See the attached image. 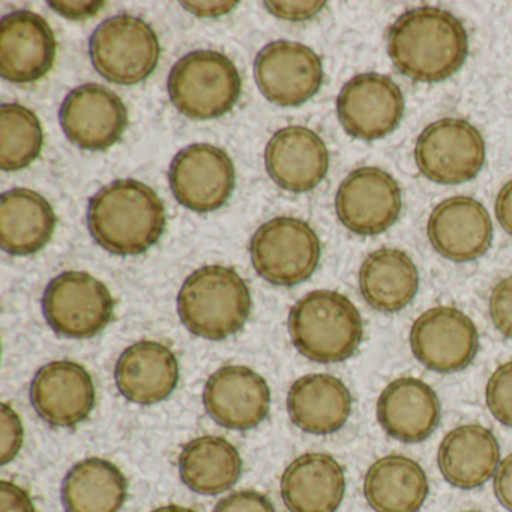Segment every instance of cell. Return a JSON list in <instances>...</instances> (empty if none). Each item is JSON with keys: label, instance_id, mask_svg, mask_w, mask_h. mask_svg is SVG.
Here are the masks:
<instances>
[{"label": "cell", "instance_id": "cell-12", "mask_svg": "<svg viewBox=\"0 0 512 512\" xmlns=\"http://www.w3.org/2000/svg\"><path fill=\"white\" fill-rule=\"evenodd\" d=\"M337 113L349 136L365 142L383 139L403 119V92L382 74H359L341 89Z\"/></svg>", "mask_w": 512, "mask_h": 512}, {"label": "cell", "instance_id": "cell-36", "mask_svg": "<svg viewBox=\"0 0 512 512\" xmlns=\"http://www.w3.org/2000/svg\"><path fill=\"white\" fill-rule=\"evenodd\" d=\"M325 5V2H265L269 13L289 22H305L313 19Z\"/></svg>", "mask_w": 512, "mask_h": 512}, {"label": "cell", "instance_id": "cell-42", "mask_svg": "<svg viewBox=\"0 0 512 512\" xmlns=\"http://www.w3.org/2000/svg\"><path fill=\"white\" fill-rule=\"evenodd\" d=\"M151 512H196L193 509L185 508V506L181 505H166L160 506V508L154 509Z\"/></svg>", "mask_w": 512, "mask_h": 512}, {"label": "cell", "instance_id": "cell-34", "mask_svg": "<svg viewBox=\"0 0 512 512\" xmlns=\"http://www.w3.org/2000/svg\"><path fill=\"white\" fill-rule=\"evenodd\" d=\"M491 322L503 337L512 340V275L494 286L490 296Z\"/></svg>", "mask_w": 512, "mask_h": 512}, {"label": "cell", "instance_id": "cell-24", "mask_svg": "<svg viewBox=\"0 0 512 512\" xmlns=\"http://www.w3.org/2000/svg\"><path fill=\"white\" fill-rule=\"evenodd\" d=\"M353 398L343 380L307 374L290 386L287 412L296 427L314 436L337 433L349 421Z\"/></svg>", "mask_w": 512, "mask_h": 512}, {"label": "cell", "instance_id": "cell-32", "mask_svg": "<svg viewBox=\"0 0 512 512\" xmlns=\"http://www.w3.org/2000/svg\"><path fill=\"white\" fill-rule=\"evenodd\" d=\"M485 403L500 424L512 428V361L499 365L485 386Z\"/></svg>", "mask_w": 512, "mask_h": 512}, {"label": "cell", "instance_id": "cell-25", "mask_svg": "<svg viewBox=\"0 0 512 512\" xmlns=\"http://www.w3.org/2000/svg\"><path fill=\"white\" fill-rule=\"evenodd\" d=\"M437 464L452 487L460 490L482 487L499 467V442L493 431L482 425H460L443 437Z\"/></svg>", "mask_w": 512, "mask_h": 512}, {"label": "cell", "instance_id": "cell-33", "mask_svg": "<svg viewBox=\"0 0 512 512\" xmlns=\"http://www.w3.org/2000/svg\"><path fill=\"white\" fill-rule=\"evenodd\" d=\"M25 437L22 419L19 413L10 406L2 403L0 406V464L7 466L19 455Z\"/></svg>", "mask_w": 512, "mask_h": 512}, {"label": "cell", "instance_id": "cell-31", "mask_svg": "<svg viewBox=\"0 0 512 512\" xmlns=\"http://www.w3.org/2000/svg\"><path fill=\"white\" fill-rule=\"evenodd\" d=\"M40 119L20 104H4L0 109V167L17 172L34 163L43 149Z\"/></svg>", "mask_w": 512, "mask_h": 512}, {"label": "cell", "instance_id": "cell-10", "mask_svg": "<svg viewBox=\"0 0 512 512\" xmlns=\"http://www.w3.org/2000/svg\"><path fill=\"white\" fill-rule=\"evenodd\" d=\"M409 341L413 356L439 374L469 367L479 349L475 323L454 307H434L422 313L410 329Z\"/></svg>", "mask_w": 512, "mask_h": 512}, {"label": "cell", "instance_id": "cell-3", "mask_svg": "<svg viewBox=\"0 0 512 512\" xmlns=\"http://www.w3.org/2000/svg\"><path fill=\"white\" fill-rule=\"evenodd\" d=\"M289 334L305 358L317 364H338L352 358L361 346L364 322L347 296L314 290L290 310Z\"/></svg>", "mask_w": 512, "mask_h": 512}, {"label": "cell", "instance_id": "cell-17", "mask_svg": "<svg viewBox=\"0 0 512 512\" xmlns=\"http://www.w3.org/2000/svg\"><path fill=\"white\" fill-rule=\"evenodd\" d=\"M97 400L91 373L73 361H53L35 374L31 403L52 427H74L86 421Z\"/></svg>", "mask_w": 512, "mask_h": 512}, {"label": "cell", "instance_id": "cell-16", "mask_svg": "<svg viewBox=\"0 0 512 512\" xmlns=\"http://www.w3.org/2000/svg\"><path fill=\"white\" fill-rule=\"evenodd\" d=\"M203 406L221 427L251 430L268 416L271 389L253 368L224 365L206 382Z\"/></svg>", "mask_w": 512, "mask_h": 512}, {"label": "cell", "instance_id": "cell-2", "mask_svg": "<svg viewBox=\"0 0 512 512\" xmlns=\"http://www.w3.org/2000/svg\"><path fill=\"white\" fill-rule=\"evenodd\" d=\"M88 227L94 241L115 256H139L166 229V208L158 194L136 179H121L91 199Z\"/></svg>", "mask_w": 512, "mask_h": 512}, {"label": "cell", "instance_id": "cell-5", "mask_svg": "<svg viewBox=\"0 0 512 512\" xmlns=\"http://www.w3.org/2000/svg\"><path fill=\"white\" fill-rule=\"evenodd\" d=\"M170 100L190 119H215L229 113L241 97L235 64L212 50L188 53L176 62L167 82Z\"/></svg>", "mask_w": 512, "mask_h": 512}, {"label": "cell", "instance_id": "cell-30", "mask_svg": "<svg viewBox=\"0 0 512 512\" xmlns=\"http://www.w3.org/2000/svg\"><path fill=\"white\" fill-rule=\"evenodd\" d=\"M127 496L124 473L104 458L79 461L62 482V505L67 512H119Z\"/></svg>", "mask_w": 512, "mask_h": 512}, {"label": "cell", "instance_id": "cell-23", "mask_svg": "<svg viewBox=\"0 0 512 512\" xmlns=\"http://www.w3.org/2000/svg\"><path fill=\"white\" fill-rule=\"evenodd\" d=\"M344 494L343 466L323 452L295 458L281 476V497L290 512H335Z\"/></svg>", "mask_w": 512, "mask_h": 512}, {"label": "cell", "instance_id": "cell-11", "mask_svg": "<svg viewBox=\"0 0 512 512\" xmlns=\"http://www.w3.org/2000/svg\"><path fill=\"white\" fill-rule=\"evenodd\" d=\"M170 187L176 200L190 211H217L232 196L236 173L223 149L206 143L182 149L170 164Z\"/></svg>", "mask_w": 512, "mask_h": 512}, {"label": "cell", "instance_id": "cell-4", "mask_svg": "<svg viewBox=\"0 0 512 512\" xmlns=\"http://www.w3.org/2000/svg\"><path fill=\"white\" fill-rule=\"evenodd\" d=\"M251 307L250 287L227 266L197 269L184 281L178 295V313L185 328L211 341H223L241 331Z\"/></svg>", "mask_w": 512, "mask_h": 512}, {"label": "cell", "instance_id": "cell-43", "mask_svg": "<svg viewBox=\"0 0 512 512\" xmlns=\"http://www.w3.org/2000/svg\"><path fill=\"white\" fill-rule=\"evenodd\" d=\"M464 512H479V511H464Z\"/></svg>", "mask_w": 512, "mask_h": 512}, {"label": "cell", "instance_id": "cell-37", "mask_svg": "<svg viewBox=\"0 0 512 512\" xmlns=\"http://www.w3.org/2000/svg\"><path fill=\"white\" fill-rule=\"evenodd\" d=\"M0 512H37L28 491L10 481L0 482Z\"/></svg>", "mask_w": 512, "mask_h": 512}, {"label": "cell", "instance_id": "cell-29", "mask_svg": "<svg viewBox=\"0 0 512 512\" xmlns=\"http://www.w3.org/2000/svg\"><path fill=\"white\" fill-rule=\"evenodd\" d=\"M178 464L182 482L203 496L226 493L242 473L238 449L229 440L217 436L197 437L188 442L182 448Z\"/></svg>", "mask_w": 512, "mask_h": 512}, {"label": "cell", "instance_id": "cell-22", "mask_svg": "<svg viewBox=\"0 0 512 512\" xmlns=\"http://www.w3.org/2000/svg\"><path fill=\"white\" fill-rule=\"evenodd\" d=\"M377 421L392 439L403 443L424 442L439 427V397L421 379L400 377L380 394Z\"/></svg>", "mask_w": 512, "mask_h": 512}, {"label": "cell", "instance_id": "cell-8", "mask_svg": "<svg viewBox=\"0 0 512 512\" xmlns=\"http://www.w3.org/2000/svg\"><path fill=\"white\" fill-rule=\"evenodd\" d=\"M154 29L133 16H116L98 26L89 41L95 70L118 85H137L148 79L160 59Z\"/></svg>", "mask_w": 512, "mask_h": 512}, {"label": "cell", "instance_id": "cell-18", "mask_svg": "<svg viewBox=\"0 0 512 512\" xmlns=\"http://www.w3.org/2000/svg\"><path fill=\"white\" fill-rule=\"evenodd\" d=\"M56 38L49 23L32 13L8 14L0 25V76L11 83H34L52 70Z\"/></svg>", "mask_w": 512, "mask_h": 512}, {"label": "cell", "instance_id": "cell-35", "mask_svg": "<svg viewBox=\"0 0 512 512\" xmlns=\"http://www.w3.org/2000/svg\"><path fill=\"white\" fill-rule=\"evenodd\" d=\"M214 512H277L265 494L254 490L236 491L221 499Z\"/></svg>", "mask_w": 512, "mask_h": 512}, {"label": "cell", "instance_id": "cell-7", "mask_svg": "<svg viewBox=\"0 0 512 512\" xmlns=\"http://www.w3.org/2000/svg\"><path fill=\"white\" fill-rule=\"evenodd\" d=\"M43 313L56 334L86 340L112 322L115 301L103 281L88 272L68 271L47 286Z\"/></svg>", "mask_w": 512, "mask_h": 512}, {"label": "cell", "instance_id": "cell-6", "mask_svg": "<svg viewBox=\"0 0 512 512\" xmlns=\"http://www.w3.org/2000/svg\"><path fill=\"white\" fill-rule=\"evenodd\" d=\"M251 262L257 274L274 286L307 281L320 262L319 236L305 221L278 217L263 224L251 239Z\"/></svg>", "mask_w": 512, "mask_h": 512}, {"label": "cell", "instance_id": "cell-40", "mask_svg": "<svg viewBox=\"0 0 512 512\" xmlns=\"http://www.w3.org/2000/svg\"><path fill=\"white\" fill-rule=\"evenodd\" d=\"M494 209H496V217L500 226L508 235L512 236V179L506 182L497 194Z\"/></svg>", "mask_w": 512, "mask_h": 512}, {"label": "cell", "instance_id": "cell-19", "mask_svg": "<svg viewBox=\"0 0 512 512\" xmlns=\"http://www.w3.org/2000/svg\"><path fill=\"white\" fill-rule=\"evenodd\" d=\"M427 232L434 250L458 263L484 256L493 241L490 215L472 197H451L439 203L428 218Z\"/></svg>", "mask_w": 512, "mask_h": 512}, {"label": "cell", "instance_id": "cell-20", "mask_svg": "<svg viewBox=\"0 0 512 512\" xmlns=\"http://www.w3.org/2000/svg\"><path fill=\"white\" fill-rule=\"evenodd\" d=\"M265 164L278 187L292 193H307L325 179L329 152L325 142L310 128L287 127L269 140Z\"/></svg>", "mask_w": 512, "mask_h": 512}, {"label": "cell", "instance_id": "cell-1", "mask_svg": "<svg viewBox=\"0 0 512 512\" xmlns=\"http://www.w3.org/2000/svg\"><path fill=\"white\" fill-rule=\"evenodd\" d=\"M467 52L469 38L463 23L442 8H413L389 29V58L413 82L449 79L463 67Z\"/></svg>", "mask_w": 512, "mask_h": 512}, {"label": "cell", "instance_id": "cell-26", "mask_svg": "<svg viewBox=\"0 0 512 512\" xmlns=\"http://www.w3.org/2000/svg\"><path fill=\"white\" fill-rule=\"evenodd\" d=\"M55 211L49 200L26 188L0 199V245L11 256H32L43 250L55 233Z\"/></svg>", "mask_w": 512, "mask_h": 512}, {"label": "cell", "instance_id": "cell-9", "mask_svg": "<svg viewBox=\"0 0 512 512\" xmlns=\"http://www.w3.org/2000/svg\"><path fill=\"white\" fill-rule=\"evenodd\" d=\"M415 160L419 172L431 182L464 184L481 172L485 163V142L469 122L440 119L419 134Z\"/></svg>", "mask_w": 512, "mask_h": 512}, {"label": "cell", "instance_id": "cell-28", "mask_svg": "<svg viewBox=\"0 0 512 512\" xmlns=\"http://www.w3.org/2000/svg\"><path fill=\"white\" fill-rule=\"evenodd\" d=\"M419 274L404 251H374L359 269V289L367 304L380 313H397L415 299Z\"/></svg>", "mask_w": 512, "mask_h": 512}, {"label": "cell", "instance_id": "cell-13", "mask_svg": "<svg viewBox=\"0 0 512 512\" xmlns=\"http://www.w3.org/2000/svg\"><path fill=\"white\" fill-rule=\"evenodd\" d=\"M335 209L338 220L350 232L380 235L400 217V185L379 167H361L341 182Z\"/></svg>", "mask_w": 512, "mask_h": 512}, {"label": "cell", "instance_id": "cell-21", "mask_svg": "<svg viewBox=\"0 0 512 512\" xmlns=\"http://www.w3.org/2000/svg\"><path fill=\"white\" fill-rule=\"evenodd\" d=\"M115 382L130 403L152 406L167 400L179 383L175 353L157 341L145 340L127 347L115 367Z\"/></svg>", "mask_w": 512, "mask_h": 512}, {"label": "cell", "instance_id": "cell-14", "mask_svg": "<svg viewBox=\"0 0 512 512\" xmlns=\"http://www.w3.org/2000/svg\"><path fill=\"white\" fill-rule=\"evenodd\" d=\"M254 74L266 100L281 107L307 103L323 83L319 56L310 47L290 41H275L260 50Z\"/></svg>", "mask_w": 512, "mask_h": 512}, {"label": "cell", "instance_id": "cell-39", "mask_svg": "<svg viewBox=\"0 0 512 512\" xmlns=\"http://www.w3.org/2000/svg\"><path fill=\"white\" fill-rule=\"evenodd\" d=\"M50 7L70 20H83L97 14L104 2H49Z\"/></svg>", "mask_w": 512, "mask_h": 512}, {"label": "cell", "instance_id": "cell-27", "mask_svg": "<svg viewBox=\"0 0 512 512\" xmlns=\"http://www.w3.org/2000/svg\"><path fill=\"white\" fill-rule=\"evenodd\" d=\"M430 493L421 464L404 455H385L368 467L364 496L376 512H418Z\"/></svg>", "mask_w": 512, "mask_h": 512}, {"label": "cell", "instance_id": "cell-38", "mask_svg": "<svg viewBox=\"0 0 512 512\" xmlns=\"http://www.w3.org/2000/svg\"><path fill=\"white\" fill-rule=\"evenodd\" d=\"M493 488L500 505L512 512V454L500 461L493 476Z\"/></svg>", "mask_w": 512, "mask_h": 512}, {"label": "cell", "instance_id": "cell-15", "mask_svg": "<svg viewBox=\"0 0 512 512\" xmlns=\"http://www.w3.org/2000/svg\"><path fill=\"white\" fill-rule=\"evenodd\" d=\"M65 136L83 151L101 152L121 140L128 127L124 101L97 83L79 86L61 107Z\"/></svg>", "mask_w": 512, "mask_h": 512}, {"label": "cell", "instance_id": "cell-41", "mask_svg": "<svg viewBox=\"0 0 512 512\" xmlns=\"http://www.w3.org/2000/svg\"><path fill=\"white\" fill-rule=\"evenodd\" d=\"M185 10L200 17H220L232 11L238 5V2H182Z\"/></svg>", "mask_w": 512, "mask_h": 512}]
</instances>
